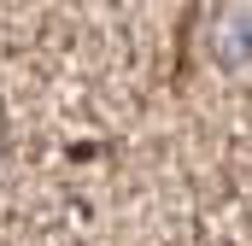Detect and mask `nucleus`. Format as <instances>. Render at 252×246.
Listing matches in <instances>:
<instances>
[{"mask_svg":"<svg viewBox=\"0 0 252 246\" xmlns=\"http://www.w3.org/2000/svg\"><path fill=\"white\" fill-rule=\"evenodd\" d=\"M211 53H217L223 64H247L252 59V6H223V12H217Z\"/></svg>","mask_w":252,"mask_h":246,"instance_id":"f257e3e1","label":"nucleus"}]
</instances>
